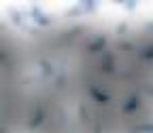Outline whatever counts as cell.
I'll use <instances>...</instances> for the list:
<instances>
[{
    "label": "cell",
    "instance_id": "cell-1",
    "mask_svg": "<svg viewBox=\"0 0 153 133\" xmlns=\"http://www.w3.org/2000/svg\"><path fill=\"white\" fill-rule=\"evenodd\" d=\"M30 19H34V21H36L38 26H43V28H47V26H51V23H53V19H51V17H45V15H43V11L38 9L36 4L30 9Z\"/></svg>",
    "mask_w": 153,
    "mask_h": 133
},
{
    "label": "cell",
    "instance_id": "cell-2",
    "mask_svg": "<svg viewBox=\"0 0 153 133\" xmlns=\"http://www.w3.org/2000/svg\"><path fill=\"white\" fill-rule=\"evenodd\" d=\"M106 40H108V38L102 34V36H98V38H96V40H91L89 45H87V51L89 53H98V51H102L104 47H106Z\"/></svg>",
    "mask_w": 153,
    "mask_h": 133
},
{
    "label": "cell",
    "instance_id": "cell-3",
    "mask_svg": "<svg viewBox=\"0 0 153 133\" xmlns=\"http://www.w3.org/2000/svg\"><path fill=\"white\" fill-rule=\"evenodd\" d=\"M100 70H102V72H106V74L115 72V66H113V55H111V51H104V59L100 61Z\"/></svg>",
    "mask_w": 153,
    "mask_h": 133
},
{
    "label": "cell",
    "instance_id": "cell-4",
    "mask_svg": "<svg viewBox=\"0 0 153 133\" xmlns=\"http://www.w3.org/2000/svg\"><path fill=\"white\" fill-rule=\"evenodd\" d=\"M43 121H45V112H43V108H41V106H38V108H36V112H34V116H32V118H30V123H28V127H30V129H36Z\"/></svg>",
    "mask_w": 153,
    "mask_h": 133
},
{
    "label": "cell",
    "instance_id": "cell-5",
    "mask_svg": "<svg viewBox=\"0 0 153 133\" xmlns=\"http://www.w3.org/2000/svg\"><path fill=\"white\" fill-rule=\"evenodd\" d=\"M140 108V99H138V95H132V97L128 99V104L123 106V112L126 114H130L132 110H138Z\"/></svg>",
    "mask_w": 153,
    "mask_h": 133
},
{
    "label": "cell",
    "instance_id": "cell-6",
    "mask_svg": "<svg viewBox=\"0 0 153 133\" xmlns=\"http://www.w3.org/2000/svg\"><path fill=\"white\" fill-rule=\"evenodd\" d=\"M89 95H91L98 104H106V102H108V95H106V93H100L96 87H89Z\"/></svg>",
    "mask_w": 153,
    "mask_h": 133
},
{
    "label": "cell",
    "instance_id": "cell-7",
    "mask_svg": "<svg viewBox=\"0 0 153 133\" xmlns=\"http://www.w3.org/2000/svg\"><path fill=\"white\" fill-rule=\"evenodd\" d=\"M41 68H43V76H45V78H49V76H53V74H55L53 64H51V61H47V59H43V61H41Z\"/></svg>",
    "mask_w": 153,
    "mask_h": 133
},
{
    "label": "cell",
    "instance_id": "cell-8",
    "mask_svg": "<svg viewBox=\"0 0 153 133\" xmlns=\"http://www.w3.org/2000/svg\"><path fill=\"white\" fill-rule=\"evenodd\" d=\"M81 32H85V28H83V26H76V28L68 30V32H66V34L62 36V40H72V38H74V36H79Z\"/></svg>",
    "mask_w": 153,
    "mask_h": 133
},
{
    "label": "cell",
    "instance_id": "cell-9",
    "mask_svg": "<svg viewBox=\"0 0 153 133\" xmlns=\"http://www.w3.org/2000/svg\"><path fill=\"white\" fill-rule=\"evenodd\" d=\"M11 21L17 26V28H26V23H24V17H22V13H17V11H11Z\"/></svg>",
    "mask_w": 153,
    "mask_h": 133
},
{
    "label": "cell",
    "instance_id": "cell-10",
    "mask_svg": "<svg viewBox=\"0 0 153 133\" xmlns=\"http://www.w3.org/2000/svg\"><path fill=\"white\" fill-rule=\"evenodd\" d=\"M81 7H83L85 13H96V9H98V4L91 2V0H89V2H81Z\"/></svg>",
    "mask_w": 153,
    "mask_h": 133
},
{
    "label": "cell",
    "instance_id": "cell-11",
    "mask_svg": "<svg viewBox=\"0 0 153 133\" xmlns=\"http://www.w3.org/2000/svg\"><path fill=\"white\" fill-rule=\"evenodd\" d=\"M79 116H81V121H83V123H89V112H87V108H85L83 104L79 106Z\"/></svg>",
    "mask_w": 153,
    "mask_h": 133
},
{
    "label": "cell",
    "instance_id": "cell-12",
    "mask_svg": "<svg viewBox=\"0 0 153 133\" xmlns=\"http://www.w3.org/2000/svg\"><path fill=\"white\" fill-rule=\"evenodd\" d=\"M81 13H85V11H83V7L79 4L76 9H70V11H66V17H79Z\"/></svg>",
    "mask_w": 153,
    "mask_h": 133
},
{
    "label": "cell",
    "instance_id": "cell-13",
    "mask_svg": "<svg viewBox=\"0 0 153 133\" xmlns=\"http://www.w3.org/2000/svg\"><path fill=\"white\" fill-rule=\"evenodd\" d=\"M140 57L143 59H153V45H149L145 51H140Z\"/></svg>",
    "mask_w": 153,
    "mask_h": 133
},
{
    "label": "cell",
    "instance_id": "cell-14",
    "mask_svg": "<svg viewBox=\"0 0 153 133\" xmlns=\"http://www.w3.org/2000/svg\"><path fill=\"white\" fill-rule=\"evenodd\" d=\"M138 131H147V133H153V123H149V125H138L136 129H134V133H138Z\"/></svg>",
    "mask_w": 153,
    "mask_h": 133
},
{
    "label": "cell",
    "instance_id": "cell-15",
    "mask_svg": "<svg viewBox=\"0 0 153 133\" xmlns=\"http://www.w3.org/2000/svg\"><path fill=\"white\" fill-rule=\"evenodd\" d=\"M126 32H128V23H126V21L117 23V34H126Z\"/></svg>",
    "mask_w": 153,
    "mask_h": 133
},
{
    "label": "cell",
    "instance_id": "cell-16",
    "mask_svg": "<svg viewBox=\"0 0 153 133\" xmlns=\"http://www.w3.org/2000/svg\"><path fill=\"white\" fill-rule=\"evenodd\" d=\"M117 49H121V51H132L134 47H132L130 42H119V45H117Z\"/></svg>",
    "mask_w": 153,
    "mask_h": 133
},
{
    "label": "cell",
    "instance_id": "cell-17",
    "mask_svg": "<svg viewBox=\"0 0 153 133\" xmlns=\"http://www.w3.org/2000/svg\"><path fill=\"white\" fill-rule=\"evenodd\" d=\"M64 83H66V76L62 74V76H57V80H55V87H64Z\"/></svg>",
    "mask_w": 153,
    "mask_h": 133
},
{
    "label": "cell",
    "instance_id": "cell-18",
    "mask_svg": "<svg viewBox=\"0 0 153 133\" xmlns=\"http://www.w3.org/2000/svg\"><path fill=\"white\" fill-rule=\"evenodd\" d=\"M123 7H126L128 11H134V9L138 7V2H123Z\"/></svg>",
    "mask_w": 153,
    "mask_h": 133
},
{
    "label": "cell",
    "instance_id": "cell-19",
    "mask_svg": "<svg viewBox=\"0 0 153 133\" xmlns=\"http://www.w3.org/2000/svg\"><path fill=\"white\" fill-rule=\"evenodd\" d=\"M94 133H100V121H96V125H94Z\"/></svg>",
    "mask_w": 153,
    "mask_h": 133
},
{
    "label": "cell",
    "instance_id": "cell-20",
    "mask_svg": "<svg viewBox=\"0 0 153 133\" xmlns=\"http://www.w3.org/2000/svg\"><path fill=\"white\" fill-rule=\"evenodd\" d=\"M145 30H147V32H153V21H149V23L145 26Z\"/></svg>",
    "mask_w": 153,
    "mask_h": 133
},
{
    "label": "cell",
    "instance_id": "cell-21",
    "mask_svg": "<svg viewBox=\"0 0 153 133\" xmlns=\"http://www.w3.org/2000/svg\"><path fill=\"white\" fill-rule=\"evenodd\" d=\"M145 91H147L149 95H153V87H151V85H147V87H145Z\"/></svg>",
    "mask_w": 153,
    "mask_h": 133
}]
</instances>
